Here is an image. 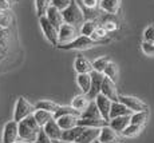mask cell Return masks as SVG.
I'll return each mask as SVG.
<instances>
[{"instance_id":"6da1fadb","label":"cell","mask_w":154,"mask_h":143,"mask_svg":"<svg viewBox=\"0 0 154 143\" xmlns=\"http://www.w3.org/2000/svg\"><path fill=\"white\" fill-rule=\"evenodd\" d=\"M107 124L109 120H106L102 117L95 100H91L88 107L82 112L81 118H79V126L83 127H99V129H102V127L107 126Z\"/></svg>"},{"instance_id":"7a4b0ae2","label":"cell","mask_w":154,"mask_h":143,"mask_svg":"<svg viewBox=\"0 0 154 143\" xmlns=\"http://www.w3.org/2000/svg\"><path fill=\"white\" fill-rule=\"evenodd\" d=\"M42 129L43 127L39 126L34 114L29 115L26 119H23L22 122H19V139L28 143L36 142V138Z\"/></svg>"},{"instance_id":"3957f363","label":"cell","mask_w":154,"mask_h":143,"mask_svg":"<svg viewBox=\"0 0 154 143\" xmlns=\"http://www.w3.org/2000/svg\"><path fill=\"white\" fill-rule=\"evenodd\" d=\"M62 15H63L64 23H69V24H72L75 27H81L86 19L85 11L82 10V7L78 4L76 0H72V3L69 7L62 11Z\"/></svg>"},{"instance_id":"277c9868","label":"cell","mask_w":154,"mask_h":143,"mask_svg":"<svg viewBox=\"0 0 154 143\" xmlns=\"http://www.w3.org/2000/svg\"><path fill=\"white\" fill-rule=\"evenodd\" d=\"M105 41H109V40H97L91 36H85V35H79L75 40H72L71 43H67V44H60L58 46L59 48L62 50H78V51H85V50H90L93 47L98 46L100 43H105Z\"/></svg>"},{"instance_id":"5b68a950","label":"cell","mask_w":154,"mask_h":143,"mask_svg":"<svg viewBox=\"0 0 154 143\" xmlns=\"http://www.w3.org/2000/svg\"><path fill=\"white\" fill-rule=\"evenodd\" d=\"M36 111L35 104H31L26 99L24 96H19L15 104V110H14V120L16 122H22L23 119H26L29 115H32Z\"/></svg>"},{"instance_id":"8992f818","label":"cell","mask_w":154,"mask_h":143,"mask_svg":"<svg viewBox=\"0 0 154 143\" xmlns=\"http://www.w3.org/2000/svg\"><path fill=\"white\" fill-rule=\"evenodd\" d=\"M39 24H40V28H42L44 36H46V39L51 43V46L58 47L59 46V29L55 26H52L46 16L39 17Z\"/></svg>"},{"instance_id":"52a82bcc","label":"cell","mask_w":154,"mask_h":143,"mask_svg":"<svg viewBox=\"0 0 154 143\" xmlns=\"http://www.w3.org/2000/svg\"><path fill=\"white\" fill-rule=\"evenodd\" d=\"M79 35H81V29H78V27L69 24V23H63V26L59 28V46L71 43Z\"/></svg>"},{"instance_id":"ba28073f","label":"cell","mask_w":154,"mask_h":143,"mask_svg":"<svg viewBox=\"0 0 154 143\" xmlns=\"http://www.w3.org/2000/svg\"><path fill=\"white\" fill-rule=\"evenodd\" d=\"M16 141H19V122L11 120L3 129L2 143H14Z\"/></svg>"},{"instance_id":"9c48e42d","label":"cell","mask_w":154,"mask_h":143,"mask_svg":"<svg viewBox=\"0 0 154 143\" xmlns=\"http://www.w3.org/2000/svg\"><path fill=\"white\" fill-rule=\"evenodd\" d=\"M91 76H93L91 88L86 95L88 96L90 100H95V98L100 94V90H102V83H103V79H105V74L98 72V71H93V72H91Z\"/></svg>"},{"instance_id":"30bf717a","label":"cell","mask_w":154,"mask_h":143,"mask_svg":"<svg viewBox=\"0 0 154 143\" xmlns=\"http://www.w3.org/2000/svg\"><path fill=\"white\" fill-rule=\"evenodd\" d=\"M119 102H122L123 104H126L133 112H140V111H147L149 107L145 102H142L141 99L135 96H119Z\"/></svg>"},{"instance_id":"8fae6325","label":"cell","mask_w":154,"mask_h":143,"mask_svg":"<svg viewBox=\"0 0 154 143\" xmlns=\"http://www.w3.org/2000/svg\"><path fill=\"white\" fill-rule=\"evenodd\" d=\"M103 95L111 99L112 102H118L119 100V95H118V91H117V86H115V82L111 80L110 78L105 76L103 79V83H102V90H100Z\"/></svg>"},{"instance_id":"7c38bea8","label":"cell","mask_w":154,"mask_h":143,"mask_svg":"<svg viewBox=\"0 0 154 143\" xmlns=\"http://www.w3.org/2000/svg\"><path fill=\"white\" fill-rule=\"evenodd\" d=\"M95 103L97 106H98L100 114H102V117L106 119V120L110 122V111H111V104H112V100L109 99L106 95H103L102 92L98 95V96L95 98Z\"/></svg>"},{"instance_id":"4fadbf2b","label":"cell","mask_w":154,"mask_h":143,"mask_svg":"<svg viewBox=\"0 0 154 143\" xmlns=\"http://www.w3.org/2000/svg\"><path fill=\"white\" fill-rule=\"evenodd\" d=\"M99 141L102 143H119L121 138H119V132H117L111 126H105L100 129V134H99Z\"/></svg>"},{"instance_id":"5bb4252c","label":"cell","mask_w":154,"mask_h":143,"mask_svg":"<svg viewBox=\"0 0 154 143\" xmlns=\"http://www.w3.org/2000/svg\"><path fill=\"white\" fill-rule=\"evenodd\" d=\"M43 130L46 131V134L52 139V141H62V135H63V130L60 129V126L58 124L56 119H51L46 126L43 127Z\"/></svg>"},{"instance_id":"9a60e30c","label":"cell","mask_w":154,"mask_h":143,"mask_svg":"<svg viewBox=\"0 0 154 143\" xmlns=\"http://www.w3.org/2000/svg\"><path fill=\"white\" fill-rule=\"evenodd\" d=\"M100 129L99 127H86L82 135L76 139V143H93L99 139Z\"/></svg>"},{"instance_id":"2e32d148","label":"cell","mask_w":154,"mask_h":143,"mask_svg":"<svg viewBox=\"0 0 154 143\" xmlns=\"http://www.w3.org/2000/svg\"><path fill=\"white\" fill-rule=\"evenodd\" d=\"M74 68L78 74H91L94 71L93 63L85 56H76L74 60Z\"/></svg>"},{"instance_id":"e0dca14e","label":"cell","mask_w":154,"mask_h":143,"mask_svg":"<svg viewBox=\"0 0 154 143\" xmlns=\"http://www.w3.org/2000/svg\"><path fill=\"white\" fill-rule=\"evenodd\" d=\"M46 17L50 20V23H51L52 26H55L58 29L60 28V27L63 26V23H64V20H63V15H62V11H60V10H58V8L54 7V5H51V7L48 8Z\"/></svg>"},{"instance_id":"ac0fdd59","label":"cell","mask_w":154,"mask_h":143,"mask_svg":"<svg viewBox=\"0 0 154 143\" xmlns=\"http://www.w3.org/2000/svg\"><path fill=\"white\" fill-rule=\"evenodd\" d=\"M134 112L122 102H112L111 104V111H110V119L117 118V117H125V115H133Z\"/></svg>"},{"instance_id":"d6986e66","label":"cell","mask_w":154,"mask_h":143,"mask_svg":"<svg viewBox=\"0 0 154 143\" xmlns=\"http://www.w3.org/2000/svg\"><path fill=\"white\" fill-rule=\"evenodd\" d=\"M131 115H125V117H117V118H112L109 122V126H111L117 132L122 134L123 130L131 123V119H130Z\"/></svg>"},{"instance_id":"ffe728a7","label":"cell","mask_w":154,"mask_h":143,"mask_svg":"<svg viewBox=\"0 0 154 143\" xmlns=\"http://www.w3.org/2000/svg\"><path fill=\"white\" fill-rule=\"evenodd\" d=\"M79 115H63V117L58 118L56 119V122H58V124L60 126L62 130H70L72 129V127L78 126L79 124Z\"/></svg>"},{"instance_id":"44dd1931","label":"cell","mask_w":154,"mask_h":143,"mask_svg":"<svg viewBox=\"0 0 154 143\" xmlns=\"http://www.w3.org/2000/svg\"><path fill=\"white\" fill-rule=\"evenodd\" d=\"M86 127L83 126H75L70 130H64L63 135H62V141L63 142H76V139L82 135V132L85 131Z\"/></svg>"},{"instance_id":"7402d4cb","label":"cell","mask_w":154,"mask_h":143,"mask_svg":"<svg viewBox=\"0 0 154 143\" xmlns=\"http://www.w3.org/2000/svg\"><path fill=\"white\" fill-rule=\"evenodd\" d=\"M119 8H121V0H100V10L110 15L118 14Z\"/></svg>"},{"instance_id":"603a6c76","label":"cell","mask_w":154,"mask_h":143,"mask_svg":"<svg viewBox=\"0 0 154 143\" xmlns=\"http://www.w3.org/2000/svg\"><path fill=\"white\" fill-rule=\"evenodd\" d=\"M91 100L88 99V96L86 94H82V95H76L75 98L72 99V102H71V106L74 107L75 110H78L79 112H83L86 108L88 107V104H90Z\"/></svg>"},{"instance_id":"cb8c5ba5","label":"cell","mask_w":154,"mask_h":143,"mask_svg":"<svg viewBox=\"0 0 154 143\" xmlns=\"http://www.w3.org/2000/svg\"><path fill=\"white\" fill-rule=\"evenodd\" d=\"M91 80H93L91 74H78V76H76V83H78V87L81 88L83 94H87V92L90 91Z\"/></svg>"},{"instance_id":"d4e9b609","label":"cell","mask_w":154,"mask_h":143,"mask_svg":"<svg viewBox=\"0 0 154 143\" xmlns=\"http://www.w3.org/2000/svg\"><path fill=\"white\" fill-rule=\"evenodd\" d=\"M34 117H35V119H36L38 123H39V126L44 127L50 120H51V119H54V112L36 108V111L34 112Z\"/></svg>"},{"instance_id":"484cf974","label":"cell","mask_w":154,"mask_h":143,"mask_svg":"<svg viewBox=\"0 0 154 143\" xmlns=\"http://www.w3.org/2000/svg\"><path fill=\"white\" fill-rule=\"evenodd\" d=\"M51 0H35V10H36L38 17H42L47 15V11L51 7Z\"/></svg>"},{"instance_id":"4316f807","label":"cell","mask_w":154,"mask_h":143,"mask_svg":"<svg viewBox=\"0 0 154 143\" xmlns=\"http://www.w3.org/2000/svg\"><path fill=\"white\" fill-rule=\"evenodd\" d=\"M63 115H79V117H81V112L74 108L72 106H60L54 112V118L58 119V118L63 117Z\"/></svg>"},{"instance_id":"83f0119b","label":"cell","mask_w":154,"mask_h":143,"mask_svg":"<svg viewBox=\"0 0 154 143\" xmlns=\"http://www.w3.org/2000/svg\"><path fill=\"white\" fill-rule=\"evenodd\" d=\"M97 27H98V24H97L94 20H85V23L81 26V35H85V36H93V34L95 32Z\"/></svg>"},{"instance_id":"f1b7e54d","label":"cell","mask_w":154,"mask_h":143,"mask_svg":"<svg viewBox=\"0 0 154 143\" xmlns=\"http://www.w3.org/2000/svg\"><path fill=\"white\" fill-rule=\"evenodd\" d=\"M35 107L39 110H46V111L55 112L60 106H59L58 103L52 102V100H39V102L35 104Z\"/></svg>"},{"instance_id":"f546056e","label":"cell","mask_w":154,"mask_h":143,"mask_svg":"<svg viewBox=\"0 0 154 143\" xmlns=\"http://www.w3.org/2000/svg\"><path fill=\"white\" fill-rule=\"evenodd\" d=\"M105 76H107V78H110L111 80H114L115 83H117L118 80V76H119V70H118V65L115 63H112V62H110L109 63V65L106 67L105 70Z\"/></svg>"},{"instance_id":"4dcf8cb0","label":"cell","mask_w":154,"mask_h":143,"mask_svg":"<svg viewBox=\"0 0 154 143\" xmlns=\"http://www.w3.org/2000/svg\"><path fill=\"white\" fill-rule=\"evenodd\" d=\"M142 127H143V126H140V124H133V123H130L129 126H127L126 129L123 130L122 135H123V136H126V138H133V136H137V135H140V134H141Z\"/></svg>"},{"instance_id":"1f68e13d","label":"cell","mask_w":154,"mask_h":143,"mask_svg":"<svg viewBox=\"0 0 154 143\" xmlns=\"http://www.w3.org/2000/svg\"><path fill=\"white\" fill-rule=\"evenodd\" d=\"M110 58L109 56H100V58H98L95 62L93 63V67H94V71H98V72H105L106 67L109 65V63H110Z\"/></svg>"},{"instance_id":"d6a6232c","label":"cell","mask_w":154,"mask_h":143,"mask_svg":"<svg viewBox=\"0 0 154 143\" xmlns=\"http://www.w3.org/2000/svg\"><path fill=\"white\" fill-rule=\"evenodd\" d=\"M147 118H149V112L147 111H140V112H134V114L130 117L133 124H140V126H143L146 123Z\"/></svg>"},{"instance_id":"836d02e7","label":"cell","mask_w":154,"mask_h":143,"mask_svg":"<svg viewBox=\"0 0 154 143\" xmlns=\"http://www.w3.org/2000/svg\"><path fill=\"white\" fill-rule=\"evenodd\" d=\"M12 15L8 11H0V27L2 28H10L12 24Z\"/></svg>"},{"instance_id":"e575fe53","label":"cell","mask_w":154,"mask_h":143,"mask_svg":"<svg viewBox=\"0 0 154 143\" xmlns=\"http://www.w3.org/2000/svg\"><path fill=\"white\" fill-rule=\"evenodd\" d=\"M82 10L85 11H95L98 7H100V0H81Z\"/></svg>"},{"instance_id":"d590c367","label":"cell","mask_w":154,"mask_h":143,"mask_svg":"<svg viewBox=\"0 0 154 143\" xmlns=\"http://www.w3.org/2000/svg\"><path fill=\"white\" fill-rule=\"evenodd\" d=\"M107 34L109 32L106 31V28L103 26H98L97 27V29H95V32L93 34V36L91 38H94V39H97V40H107V39H105L106 36H107Z\"/></svg>"},{"instance_id":"8d00e7d4","label":"cell","mask_w":154,"mask_h":143,"mask_svg":"<svg viewBox=\"0 0 154 143\" xmlns=\"http://www.w3.org/2000/svg\"><path fill=\"white\" fill-rule=\"evenodd\" d=\"M71 3H72V0H51V4L60 11H63L64 8H67Z\"/></svg>"},{"instance_id":"74e56055","label":"cell","mask_w":154,"mask_h":143,"mask_svg":"<svg viewBox=\"0 0 154 143\" xmlns=\"http://www.w3.org/2000/svg\"><path fill=\"white\" fill-rule=\"evenodd\" d=\"M142 51L147 56H154V43L143 40V43H142Z\"/></svg>"},{"instance_id":"f35d334b","label":"cell","mask_w":154,"mask_h":143,"mask_svg":"<svg viewBox=\"0 0 154 143\" xmlns=\"http://www.w3.org/2000/svg\"><path fill=\"white\" fill-rule=\"evenodd\" d=\"M143 40L145 41H150V43H154V26H150L145 29L143 32Z\"/></svg>"},{"instance_id":"ab89813d","label":"cell","mask_w":154,"mask_h":143,"mask_svg":"<svg viewBox=\"0 0 154 143\" xmlns=\"http://www.w3.org/2000/svg\"><path fill=\"white\" fill-rule=\"evenodd\" d=\"M36 143H52V139L50 138V136L46 134V131L42 129L39 132V135H38V138H36Z\"/></svg>"},{"instance_id":"60d3db41","label":"cell","mask_w":154,"mask_h":143,"mask_svg":"<svg viewBox=\"0 0 154 143\" xmlns=\"http://www.w3.org/2000/svg\"><path fill=\"white\" fill-rule=\"evenodd\" d=\"M103 27L106 28L107 32H112V31H117L118 29V23L112 22V20H106V22L103 23Z\"/></svg>"},{"instance_id":"b9f144b4","label":"cell","mask_w":154,"mask_h":143,"mask_svg":"<svg viewBox=\"0 0 154 143\" xmlns=\"http://www.w3.org/2000/svg\"><path fill=\"white\" fill-rule=\"evenodd\" d=\"M8 55V46L0 44V62H3Z\"/></svg>"},{"instance_id":"7bdbcfd3","label":"cell","mask_w":154,"mask_h":143,"mask_svg":"<svg viewBox=\"0 0 154 143\" xmlns=\"http://www.w3.org/2000/svg\"><path fill=\"white\" fill-rule=\"evenodd\" d=\"M11 3L8 0H0V11H8Z\"/></svg>"},{"instance_id":"ee69618b","label":"cell","mask_w":154,"mask_h":143,"mask_svg":"<svg viewBox=\"0 0 154 143\" xmlns=\"http://www.w3.org/2000/svg\"><path fill=\"white\" fill-rule=\"evenodd\" d=\"M14 143H28V142H24V141H20V139H19V141H16V142H14Z\"/></svg>"},{"instance_id":"f6af8a7d","label":"cell","mask_w":154,"mask_h":143,"mask_svg":"<svg viewBox=\"0 0 154 143\" xmlns=\"http://www.w3.org/2000/svg\"><path fill=\"white\" fill-rule=\"evenodd\" d=\"M52 143H64L63 141H52Z\"/></svg>"},{"instance_id":"bcb514c9","label":"cell","mask_w":154,"mask_h":143,"mask_svg":"<svg viewBox=\"0 0 154 143\" xmlns=\"http://www.w3.org/2000/svg\"><path fill=\"white\" fill-rule=\"evenodd\" d=\"M93 143H102V142H100L99 139H97V141H95V142H93Z\"/></svg>"},{"instance_id":"7dc6e473","label":"cell","mask_w":154,"mask_h":143,"mask_svg":"<svg viewBox=\"0 0 154 143\" xmlns=\"http://www.w3.org/2000/svg\"><path fill=\"white\" fill-rule=\"evenodd\" d=\"M64 143H76V142H64Z\"/></svg>"},{"instance_id":"c3c4849f","label":"cell","mask_w":154,"mask_h":143,"mask_svg":"<svg viewBox=\"0 0 154 143\" xmlns=\"http://www.w3.org/2000/svg\"><path fill=\"white\" fill-rule=\"evenodd\" d=\"M8 2H10V3H12V2H14V0H8Z\"/></svg>"},{"instance_id":"681fc988","label":"cell","mask_w":154,"mask_h":143,"mask_svg":"<svg viewBox=\"0 0 154 143\" xmlns=\"http://www.w3.org/2000/svg\"><path fill=\"white\" fill-rule=\"evenodd\" d=\"M31 143H36V142H31Z\"/></svg>"},{"instance_id":"f907efd6","label":"cell","mask_w":154,"mask_h":143,"mask_svg":"<svg viewBox=\"0 0 154 143\" xmlns=\"http://www.w3.org/2000/svg\"><path fill=\"white\" fill-rule=\"evenodd\" d=\"M119 143H121V142H119Z\"/></svg>"}]
</instances>
